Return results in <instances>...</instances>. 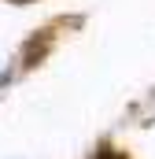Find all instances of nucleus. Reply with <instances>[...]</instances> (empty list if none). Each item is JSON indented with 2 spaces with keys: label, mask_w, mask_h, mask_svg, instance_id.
<instances>
[{
  "label": "nucleus",
  "mask_w": 155,
  "mask_h": 159,
  "mask_svg": "<svg viewBox=\"0 0 155 159\" xmlns=\"http://www.w3.org/2000/svg\"><path fill=\"white\" fill-rule=\"evenodd\" d=\"M96 159H122V156H118L115 148H104V152H100V156H96Z\"/></svg>",
  "instance_id": "obj_1"
}]
</instances>
